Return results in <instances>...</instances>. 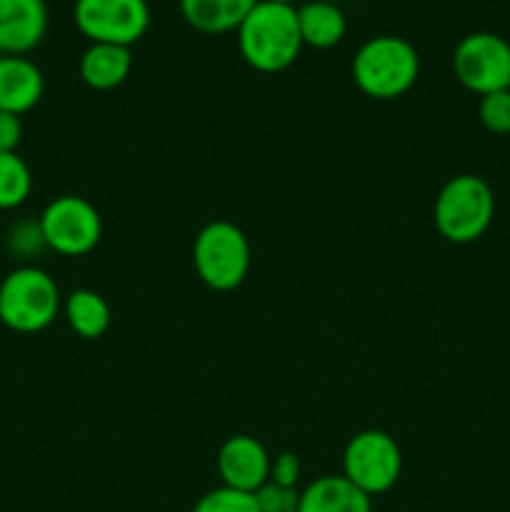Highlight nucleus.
<instances>
[{"label":"nucleus","instance_id":"obj_22","mask_svg":"<svg viewBox=\"0 0 510 512\" xmlns=\"http://www.w3.org/2000/svg\"><path fill=\"white\" fill-rule=\"evenodd\" d=\"M300 493L295 488H283V485L265 483L263 488L255 493V503L260 512H295L298 510Z\"/></svg>","mask_w":510,"mask_h":512},{"label":"nucleus","instance_id":"obj_4","mask_svg":"<svg viewBox=\"0 0 510 512\" xmlns=\"http://www.w3.org/2000/svg\"><path fill=\"white\" fill-rule=\"evenodd\" d=\"M495 215V195L480 175H455L440 188L433 205L435 230L448 243L468 245L488 233Z\"/></svg>","mask_w":510,"mask_h":512},{"label":"nucleus","instance_id":"obj_23","mask_svg":"<svg viewBox=\"0 0 510 512\" xmlns=\"http://www.w3.org/2000/svg\"><path fill=\"white\" fill-rule=\"evenodd\" d=\"M300 478V460L295 453H280L270 460V483L283 485V488H295Z\"/></svg>","mask_w":510,"mask_h":512},{"label":"nucleus","instance_id":"obj_7","mask_svg":"<svg viewBox=\"0 0 510 512\" xmlns=\"http://www.w3.org/2000/svg\"><path fill=\"white\" fill-rule=\"evenodd\" d=\"M38 220L48 250L65 258L88 255L103 238V218L98 208L80 195H60L50 200Z\"/></svg>","mask_w":510,"mask_h":512},{"label":"nucleus","instance_id":"obj_15","mask_svg":"<svg viewBox=\"0 0 510 512\" xmlns=\"http://www.w3.org/2000/svg\"><path fill=\"white\" fill-rule=\"evenodd\" d=\"M255 3L258 0H180V13L198 33L223 35L238 30Z\"/></svg>","mask_w":510,"mask_h":512},{"label":"nucleus","instance_id":"obj_2","mask_svg":"<svg viewBox=\"0 0 510 512\" xmlns=\"http://www.w3.org/2000/svg\"><path fill=\"white\" fill-rule=\"evenodd\" d=\"M420 75V58L413 43L398 35L365 40L353 58V80L360 93L375 100H395L408 93Z\"/></svg>","mask_w":510,"mask_h":512},{"label":"nucleus","instance_id":"obj_10","mask_svg":"<svg viewBox=\"0 0 510 512\" xmlns=\"http://www.w3.org/2000/svg\"><path fill=\"white\" fill-rule=\"evenodd\" d=\"M270 453L253 435H233L220 445L218 473L223 485L243 493H258L270 480Z\"/></svg>","mask_w":510,"mask_h":512},{"label":"nucleus","instance_id":"obj_17","mask_svg":"<svg viewBox=\"0 0 510 512\" xmlns=\"http://www.w3.org/2000/svg\"><path fill=\"white\" fill-rule=\"evenodd\" d=\"M63 313L70 330L83 340L103 338L110 328V320H113L108 300L90 288L73 290V293L65 298Z\"/></svg>","mask_w":510,"mask_h":512},{"label":"nucleus","instance_id":"obj_16","mask_svg":"<svg viewBox=\"0 0 510 512\" xmlns=\"http://www.w3.org/2000/svg\"><path fill=\"white\" fill-rule=\"evenodd\" d=\"M295 10H298V28L303 45L328 50L345 38L348 20L338 5L328 3V0H313V3H305Z\"/></svg>","mask_w":510,"mask_h":512},{"label":"nucleus","instance_id":"obj_5","mask_svg":"<svg viewBox=\"0 0 510 512\" xmlns=\"http://www.w3.org/2000/svg\"><path fill=\"white\" fill-rule=\"evenodd\" d=\"M193 265L210 290L228 293L240 288L250 273V240L230 220L203 225L193 243Z\"/></svg>","mask_w":510,"mask_h":512},{"label":"nucleus","instance_id":"obj_6","mask_svg":"<svg viewBox=\"0 0 510 512\" xmlns=\"http://www.w3.org/2000/svg\"><path fill=\"white\" fill-rule=\"evenodd\" d=\"M400 473V445L383 430H360L345 445L343 475L370 498L388 493L398 483Z\"/></svg>","mask_w":510,"mask_h":512},{"label":"nucleus","instance_id":"obj_13","mask_svg":"<svg viewBox=\"0 0 510 512\" xmlns=\"http://www.w3.org/2000/svg\"><path fill=\"white\" fill-rule=\"evenodd\" d=\"M373 498L355 488L345 475H323L300 490L295 512H370Z\"/></svg>","mask_w":510,"mask_h":512},{"label":"nucleus","instance_id":"obj_12","mask_svg":"<svg viewBox=\"0 0 510 512\" xmlns=\"http://www.w3.org/2000/svg\"><path fill=\"white\" fill-rule=\"evenodd\" d=\"M45 78L25 55H0V110L23 115L40 103Z\"/></svg>","mask_w":510,"mask_h":512},{"label":"nucleus","instance_id":"obj_18","mask_svg":"<svg viewBox=\"0 0 510 512\" xmlns=\"http://www.w3.org/2000/svg\"><path fill=\"white\" fill-rule=\"evenodd\" d=\"M33 175L18 153H0V210H15L30 198Z\"/></svg>","mask_w":510,"mask_h":512},{"label":"nucleus","instance_id":"obj_8","mask_svg":"<svg viewBox=\"0 0 510 512\" xmlns=\"http://www.w3.org/2000/svg\"><path fill=\"white\" fill-rule=\"evenodd\" d=\"M75 25L90 43L130 48L150 28L148 0H75Z\"/></svg>","mask_w":510,"mask_h":512},{"label":"nucleus","instance_id":"obj_1","mask_svg":"<svg viewBox=\"0 0 510 512\" xmlns=\"http://www.w3.org/2000/svg\"><path fill=\"white\" fill-rule=\"evenodd\" d=\"M235 33L240 55L258 73L288 70L303 50L298 10L293 5L258 0Z\"/></svg>","mask_w":510,"mask_h":512},{"label":"nucleus","instance_id":"obj_11","mask_svg":"<svg viewBox=\"0 0 510 512\" xmlns=\"http://www.w3.org/2000/svg\"><path fill=\"white\" fill-rule=\"evenodd\" d=\"M48 33L45 0H0V53L25 55Z\"/></svg>","mask_w":510,"mask_h":512},{"label":"nucleus","instance_id":"obj_24","mask_svg":"<svg viewBox=\"0 0 510 512\" xmlns=\"http://www.w3.org/2000/svg\"><path fill=\"white\" fill-rule=\"evenodd\" d=\"M23 140V120L20 115L0 110V153H15Z\"/></svg>","mask_w":510,"mask_h":512},{"label":"nucleus","instance_id":"obj_3","mask_svg":"<svg viewBox=\"0 0 510 512\" xmlns=\"http://www.w3.org/2000/svg\"><path fill=\"white\" fill-rule=\"evenodd\" d=\"M63 308L60 288L38 265H20L0 280V323L13 333H40Z\"/></svg>","mask_w":510,"mask_h":512},{"label":"nucleus","instance_id":"obj_9","mask_svg":"<svg viewBox=\"0 0 510 512\" xmlns=\"http://www.w3.org/2000/svg\"><path fill=\"white\" fill-rule=\"evenodd\" d=\"M453 73L463 88L488 95L510 88V43L495 33H470L455 45Z\"/></svg>","mask_w":510,"mask_h":512},{"label":"nucleus","instance_id":"obj_21","mask_svg":"<svg viewBox=\"0 0 510 512\" xmlns=\"http://www.w3.org/2000/svg\"><path fill=\"white\" fill-rule=\"evenodd\" d=\"M478 118L485 130L495 135L510 133V88L480 95Z\"/></svg>","mask_w":510,"mask_h":512},{"label":"nucleus","instance_id":"obj_14","mask_svg":"<svg viewBox=\"0 0 510 512\" xmlns=\"http://www.w3.org/2000/svg\"><path fill=\"white\" fill-rule=\"evenodd\" d=\"M133 70V53L123 45L90 43L80 58V78L93 90H115Z\"/></svg>","mask_w":510,"mask_h":512},{"label":"nucleus","instance_id":"obj_19","mask_svg":"<svg viewBox=\"0 0 510 512\" xmlns=\"http://www.w3.org/2000/svg\"><path fill=\"white\" fill-rule=\"evenodd\" d=\"M5 248L20 260L38 258L43 250H48L40 220H20V223L10 225L8 233H5Z\"/></svg>","mask_w":510,"mask_h":512},{"label":"nucleus","instance_id":"obj_20","mask_svg":"<svg viewBox=\"0 0 510 512\" xmlns=\"http://www.w3.org/2000/svg\"><path fill=\"white\" fill-rule=\"evenodd\" d=\"M193 512H260V508L255 503V493H243V490L220 485V488L205 493L195 503Z\"/></svg>","mask_w":510,"mask_h":512},{"label":"nucleus","instance_id":"obj_25","mask_svg":"<svg viewBox=\"0 0 510 512\" xmlns=\"http://www.w3.org/2000/svg\"><path fill=\"white\" fill-rule=\"evenodd\" d=\"M270 3H285V5H293V0H270Z\"/></svg>","mask_w":510,"mask_h":512}]
</instances>
